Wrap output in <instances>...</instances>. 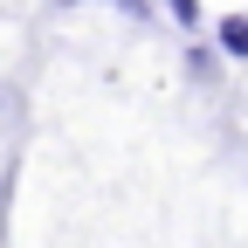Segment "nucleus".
<instances>
[{"label":"nucleus","instance_id":"nucleus-1","mask_svg":"<svg viewBox=\"0 0 248 248\" xmlns=\"http://www.w3.org/2000/svg\"><path fill=\"white\" fill-rule=\"evenodd\" d=\"M214 42H221V55H234V62H248V14H228L221 28H214Z\"/></svg>","mask_w":248,"mask_h":248},{"label":"nucleus","instance_id":"nucleus-2","mask_svg":"<svg viewBox=\"0 0 248 248\" xmlns=\"http://www.w3.org/2000/svg\"><path fill=\"white\" fill-rule=\"evenodd\" d=\"M166 7H172V14H179L186 28H193V21H200V0H166Z\"/></svg>","mask_w":248,"mask_h":248}]
</instances>
